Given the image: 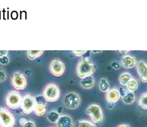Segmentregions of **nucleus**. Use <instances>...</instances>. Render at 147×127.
Masks as SVG:
<instances>
[{"mask_svg":"<svg viewBox=\"0 0 147 127\" xmlns=\"http://www.w3.org/2000/svg\"><path fill=\"white\" fill-rule=\"evenodd\" d=\"M95 71V66L91 61L83 59L79 62L76 68V73L79 78L82 79L90 76Z\"/></svg>","mask_w":147,"mask_h":127,"instance_id":"obj_1","label":"nucleus"},{"mask_svg":"<svg viewBox=\"0 0 147 127\" xmlns=\"http://www.w3.org/2000/svg\"><path fill=\"white\" fill-rule=\"evenodd\" d=\"M43 96L47 101L55 102L60 97V90L56 84H47L43 91Z\"/></svg>","mask_w":147,"mask_h":127,"instance_id":"obj_2","label":"nucleus"},{"mask_svg":"<svg viewBox=\"0 0 147 127\" xmlns=\"http://www.w3.org/2000/svg\"><path fill=\"white\" fill-rule=\"evenodd\" d=\"M22 97L17 91H11L7 94L5 98L6 106L11 109L18 108L20 106Z\"/></svg>","mask_w":147,"mask_h":127,"instance_id":"obj_3","label":"nucleus"},{"mask_svg":"<svg viewBox=\"0 0 147 127\" xmlns=\"http://www.w3.org/2000/svg\"><path fill=\"white\" fill-rule=\"evenodd\" d=\"M37 105L35 98L30 94H26L22 98L20 107L23 112L26 115H29L34 112L35 107Z\"/></svg>","mask_w":147,"mask_h":127,"instance_id":"obj_4","label":"nucleus"},{"mask_svg":"<svg viewBox=\"0 0 147 127\" xmlns=\"http://www.w3.org/2000/svg\"><path fill=\"white\" fill-rule=\"evenodd\" d=\"M16 120L13 115L8 110L0 108V126L1 127H13Z\"/></svg>","mask_w":147,"mask_h":127,"instance_id":"obj_5","label":"nucleus"},{"mask_svg":"<svg viewBox=\"0 0 147 127\" xmlns=\"http://www.w3.org/2000/svg\"><path fill=\"white\" fill-rule=\"evenodd\" d=\"M80 104V98L75 93H69L64 98V104L66 108L70 110H75L79 106Z\"/></svg>","mask_w":147,"mask_h":127,"instance_id":"obj_6","label":"nucleus"},{"mask_svg":"<svg viewBox=\"0 0 147 127\" xmlns=\"http://www.w3.org/2000/svg\"><path fill=\"white\" fill-rule=\"evenodd\" d=\"M86 113L90 115L93 122L100 123L103 121V113L100 107L97 104H91L88 107Z\"/></svg>","mask_w":147,"mask_h":127,"instance_id":"obj_7","label":"nucleus"},{"mask_svg":"<svg viewBox=\"0 0 147 127\" xmlns=\"http://www.w3.org/2000/svg\"><path fill=\"white\" fill-rule=\"evenodd\" d=\"M13 86L17 90H23L27 86V80L20 72H15L11 79Z\"/></svg>","mask_w":147,"mask_h":127,"instance_id":"obj_8","label":"nucleus"},{"mask_svg":"<svg viewBox=\"0 0 147 127\" xmlns=\"http://www.w3.org/2000/svg\"><path fill=\"white\" fill-rule=\"evenodd\" d=\"M50 71L55 76H62L65 71V66L58 59H55L51 63Z\"/></svg>","mask_w":147,"mask_h":127,"instance_id":"obj_9","label":"nucleus"},{"mask_svg":"<svg viewBox=\"0 0 147 127\" xmlns=\"http://www.w3.org/2000/svg\"><path fill=\"white\" fill-rule=\"evenodd\" d=\"M137 71L141 78V80L143 82H147V67L145 61H140L138 63H136Z\"/></svg>","mask_w":147,"mask_h":127,"instance_id":"obj_10","label":"nucleus"},{"mask_svg":"<svg viewBox=\"0 0 147 127\" xmlns=\"http://www.w3.org/2000/svg\"><path fill=\"white\" fill-rule=\"evenodd\" d=\"M120 97L121 95L119 93V91L114 88L107 91L105 98H106L107 102L109 103L114 104V103H116L119 101V100L120 99Z\"/></svg>","mask_w":147,"mask_h":127,"instance_id":"obj_11","label":"nucleus"},{"mask_svg":"<svg viewBox=\"0 0 147 127\" xmlns=\"http://www.w3.org/2000/svg\"><path fill=\"white\" fill-rule=\"evenodd\" d=\"M56 123L57 127H72L73 121L70 116L68 115H61L57 120Z\"/></svg>","mask_w":147,"mask_h":127,"instance_id":"obj_12","label":"nucleus"},{"mask_svg":"<svg viewBox=\"0 0 147 127\" xmlns=\"http://www.w3.org/2000/svg\"><path fill=\"white\" fill-rule=\"evenodd\" d=\"M121 64L125 69H131L136 64V59L130 55H125L121 60Z\"/></svg>","mask_w":147,"mask_h":127,"instance_id":"obj_13","label":"nucleus"},{"mask_svg":"<svg viewBox=\"0 0 147 127\" xmlns=\"http://www.w3.org/2000/svg\"><path fill=\"white\" fill-rule=\"evenodd\" d=\"M94 80L92 76H88L83 78L80 81L81 86L85 89V90H88L94 86Z\"/></svg>","mask_w":147,"mask_h":127,"instance_id":"obj_14","label":"nucleus"},{"mask_svg":"<svg viewBox=\"0 0 147 127\" xmlns=\"http://www.w3.org/2000/svg\"><path fill=\"white\" fill-rule=\"evenodd\" d=\"M135 95L131 92H128L126 94H124L123 96V101L125 104L130 105L135 102Z\"/></svg>","mask_w":147,"mask_h":127,"instance_id":"obj_15","label":"nucleus"},{"mask_svg":"<svg viewBox=\"0 0 147 127\" xmlns=\"http://www.w3.org/2000/svg\"><path fill=\"white\" fill-rule=\"evenodd\" d=\"M60 116L59 113L56 111H51L47 114V120L52 123H56Z\"/></svg>","mask_w":147,"mask_h":127,"instance_id":"obj_16","label":"nucleus"},{"mask_svg":"<svg viewBox=\"0 0 147 127\" xmlns=\"http://www.w3.org/2000/svg\"><path fill=\"white\" fill-rule=\"evenodd\" d=\"M126 87L127 89L130 92H135V91L137 90L138 87V82H137L135 79L131 78L129 80V81L127 82V84H126Z\"/></svg>","mask_w":147,"mask_h":127,"instance_id":"obj_17","label":"nucleus"},{"mask_svg":"<svg viewBox=\"0 0 147 127\" xmlns=\"http://www.w3.org/2000/svg\"><path fill=\"white\" fill-rule=\"evenodd\" d=\"M132 78L131 75L128 72H125L121 74L119 77V82L121 85L126 86L127 82L129 81Z\"/></svg>","mask_w":147,"mask_h":127,"instance_id":"obj_18","label":"nucleus"},{"mask_svg":"<svg viewBox=\"0 0 147 127\" xmlns=\"http://www.w3.org/2000/svg\"><path fill=\"white\" fill-rule=\"evenodd\" d=\"M44 51L42 50H28L27 55L30 60H34L42 55Z\"/></svg>","mask_w":147,"mask_h":127,"instance_id":"obj_19","label":"nucleus"},{"mask_svg":"<svg viewBox=\"0 0 147 127\" xmlns=\"http://www.w3.org/2000/svg\"><path fill=\"white\" fill-rule=\"evenodd\" d=\"M46 107L42 105H39V104H37L35 107L34 112L36 114V115L37 116H42L44 115L46 113Z\"/></svg>","mask_w":147,"mask_h":127,"instance_id":"obj_20","label":"nucleus"},{"mask_svg":"<svg viewBox=\"0 0 147 127\" xmlns=\"http://www.w3.org/2000/svg\"><path fill=\"white\" fill-rule=\"evenodd\" d=\"M99 89L102 92H107L109 90V85L107 80L105 78H102L99 83Z\"/></svg>","mask_w":147,"mask_h":127,"instance_id":"obj_21","label":"nucleus"},{"mask_svg":"<svg viewBox=\"0 0 147 127\" xmlns=\"http://www.w3.org/2000/svg\"><path fill=\"white\" fill-rule=\"evenodd\" d=\"M147 95L146 93H144L141 95L138 100V104L140 107L143 110L147 109Z\"/></svg>","mask_w":147,"mask_h":127,"instance_id":"obj_22","label":"nucleus"},{"mask_svg":"<svg viewBox=\"0 0 147 127\" xmlns=\"http://www.w3.org/2000/svg\"><path fill=\"white\" fill-rule=\"evenodd\" d=\"M35 100L37 104H39V105H42L45 106L47 103V100L46 98L43 96V95H39L35 98Z\"/></svg>","mask_w":147,"mask_h":127,"instance_id":"obj_23","label":"nucleus"},{"mask_svg":"<svg viewBox=\"0 0 147 127\" xmlns=\"http://www.w3.org/2000/svg\"><path fill=\"white\" fill-rule=\"evenodd\" d=\"M76 127H96L93 123L88 122L86 121V120H82V121H80Z\"/></svg>","mask_w":147,"mask_h":127,"instance_id":"obj_24","label":"nucleus"},{"mask_svg":"<svg viewBox=\"0 0 147 127\" xmlns=\"http://www.w3.org/2000/svg\"><path fill=\"white\" fill-rule=\"evenodd\" d=\"M6 76H7V75H6V71L3 69L0 68V83L6 80Z\"/></svg>","mask_w":147,"mask_h":127,"instance_id":"obj_25","label":"nucleus"},{"mask_svg":"<svg viewBox=\"0 0 147 127\" xmlns=\"http://www.w3.org/2000/svg\"><path fill=\"white\" fill-rule=\"evenodd\" d=\"M9 63V59L7 56L3 57L0 58V64L2 65H6Z\"/></svg>","mask_w":147,"mask_h":127,"instance_id":"obj_26","label":"nucleus"},{"mask_svg":"<svg viewBox=\"0 0 147 127\" xmlns=\"http://www.w3.org/2000/svg\"><path fill=\"white\" fill-rule=\"evenodd\" d=\"M86 52H87V50H73V53L76 56H81L82 55H84Z\"/></svg>","mask_w":147,"mask_h":127,"instance_id":"obj_27","label":"nucleus"},{"mask_svg":"<svg viewBox=\"0 0 147 127\" xmlns=\"http://www.w3.org/2000/svg\"><path fill=\"white\" fill-rule=\"evenodd\" d=\"M22 127H36L35 123L32 121H27Z\"/></svg>","mask_w":147,"mask_h":127,"instance_id":"obj_28","label":"nucleus"},{"mask_svg":"<svg viewBox=\"0 0 147 127\" xmlns=\"http://www.w3.org/2000/svg\"><path fill=\"white\" fill-rule=\"evenodd\" d=\"M111 66L113 67L114 69H118L120 68L119 64L117 63V62H113V63H111Z\"/></svg>","mask_w":147,"mask_h":127,"instance_id":"obj_29","label":"nucleus"},{"mask_svg":"<svg viewBox=\"0 0 147 127\" xmlns=\"http://www.w3.org/2000/svg\"><path fill=\"white\" fill-rule=\"evenodd\" d=\"M8 52V50H0V58L5 56H7Z\"/></svg>","mask_w":147,"mask_h":127,"instance_id":"obj_30","label":"nucleus"},{"mask_svg":"<svg viewBox=\"0 0 147 127\" xmlns=\"http://www.w3.org/2000/svg\"><path fill=\"white\" fill-rule=\"evenodd\" d=\"M27 122V120L25 119V118H21L20 120V121H19V122H20V124L22 126H23L24 125H25V123H26Z\"/></svg>","mask_w":147,"mask_h":127,"instance_id":"obj_31","label":"nucleus"},{"mask_svg":"<svg viewBox=\"0 0 147 127\" xmlns=\"http://www.w3.org/2000/svg\"><path fill=\"white\" fill-rule=\"evenodd\" d=\"M102 51H100V50H93V51H92V52L93 53H101Z\"/></svg>","mask_w":147,"mask_h":127,"instance_id":"obj_32","label":"nucleus"},{"mask_svg":"<svg viewBox=\"0 0 147 127\" xmlns=\"http://www.w3.org/2000/svg\"><path fill=\"white\" fill-rule=\"evenodd\" d=\"M118 127H130V126L127 125H121Z\"/></svg>","mask_w":147,"mask_h":127,"instance_id":"obj_33","label":"nucleus"},{"mask_svg":"<svg viewBox=\"0 0 147 127\" xmlns=\"http://www.w3.org/2000/svg\"><path fill=\"white\" fill-rule=\"evenodd\" d=\"M120 52V53H123V55H124V54H126V53H127V52H128V51H119V52Z\"/></svg>","mask_w":147,"mask_h":127,"instance_id":"obj_34","label":"nucleus"},{"mask_svg":"<svg viewBox=\"0 0 147 127\" xmlns=\"http://www.w3.org/2000/svg\"><path fill=\"white\" fill-rule=\"evenodd\" d=\"M109 108H112V107H113V103H109Z\"/></svg>","mask_w":147,"mask_h":127,"instance_id":"obj_35","label":"nucleus"}]
</instances>
